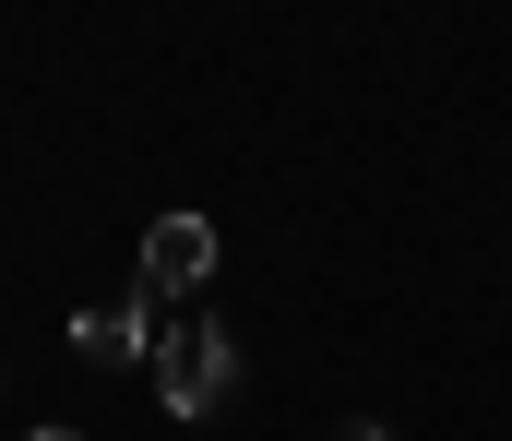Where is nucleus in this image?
<instances>
[{
  "label": "nucleus",
  "mask_w": 512,
  "mask_h": 441,
  "mask_svg": "<svg viewBox=\"0 0 512 441\" xmlns=\"http://www.w3.org/2000/svg\"><path fill=\"white\" fill-rule=\"evenodd\" d=\"M334 441H382V418H346V430H334Z\"/></svg>",
  "instance_id": "nucleus-4"
},
{
  "label": "nucleus",
  "mask_w": 512,
  "mask_h": 441,
  "mask_svg": "<svg viewBox=\"0 0 512 441\" xmlns=\"http://www.w3.org/2000/svg\"><path fill=\"white\" fill-rule=\"evenodd\" d=\"M72 346H84V358H155V298L143 287L84 298V310H72Z\"/></svg>",
  "instance_id": "nucleus-3"
},
{
  "label": "nucleus",
  "mask_w": 512,
  "mask_h": 441,
  "mask_svg": "<svg viewBox=\"0 0 512 441\" xmlns=\"http://www.w3.org/2000/svg\"><path fill=\"white\" fill-rule=\"evenodd\" d=\"M36 441H84V430H36Z\"/></svg>",
  "instance_id": "nucleus-5"
},
{
  "label": "nucleus",
  "mask_w": 512,
  "mask_h": 441,
  "mask_svg": "<svg viewBox=\"0 0 512 441\" xmlns=\"http://www.w3.org/2000/svg\"><path fill=\"white\" fill-rule=\"evenodd\" d=\"M155 394H167V418H215V406L239 394V334H227L203 298L155 322Z\"/></svg>",
  "instance_id": "nucleus-1"
},
{
  "label": "nucleus",
  "mask_w": 512,
  "mask_h": 441,
  "mask_svg": "<svg viewBox=\"0 0 512 441\" xmlns=\"http://www.w3.org/2000/svg\"><path fill=\"white\" fill-rule=\"evenodd\" d=\"M203 275H215V227H203V215H155V227H143V298L191 310Z\"/></svg>",
  "instance_id": "nucleus-2"
}]
</instances>
